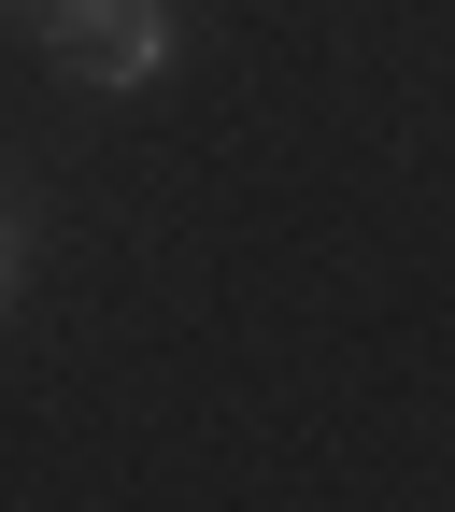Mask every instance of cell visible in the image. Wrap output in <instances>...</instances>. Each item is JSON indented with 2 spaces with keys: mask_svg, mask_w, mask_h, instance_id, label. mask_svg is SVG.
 Masks as SVG:
<instances>
[{
  "mask_svg": "<svg viewBox=\"0 0 455 512\" xmlns=\"http://www.w3.org/2000/svg\"><path fill=\"white\" fill-rule=\"evenodd\" d=\"M15 299H29V214L0 200V313H15Z\"/></svg>",
  "mask_w": 455,
  "mask_h": 512,
  "instance_id": "2",
  "label": "cell"
},
{
  "mask_svg": "<svg viewBox=\"0 0 455 512\" xmlns=\"http://www.w3.org/2000/svg\"><path fill=\"white\" fill-rule=\"evenodd\" d=\"M0 15H15V0H0Z\"/></svg>",
  "mask_w": 455,
  "mask_h": 512,
  "instance_id": "3",
  "label": "cell"
},
{
  "mask_svg": "<svg viewBox=\"0 0 455 512\" xmlns=\"http://www.w3.org/2000/svg\"><path fill=\"white\" fill-rule=\"evenodd\" d=\"M43 57L72 86H100V100H143V86H171L185 15L171 0H43Z\"/></svg>",
  "mask_w": 455,
  "mask_h": 512,
  "instance_id": "1",
  "label": "cell"
}]
</instances>
